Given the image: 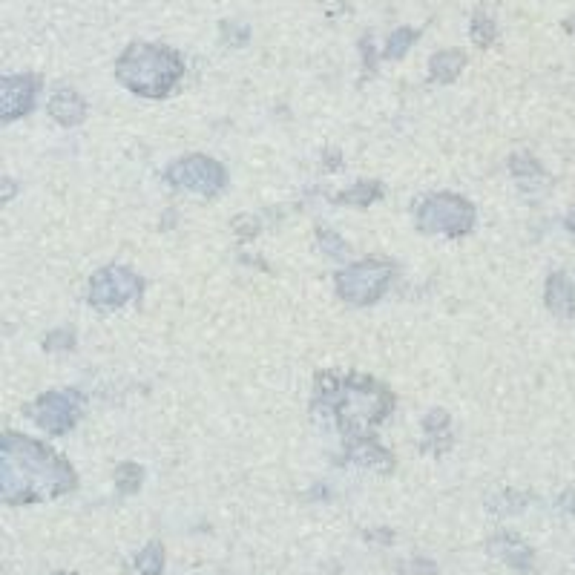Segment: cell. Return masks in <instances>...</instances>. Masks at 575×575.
I'll use <instances>...</instances> for the list:
<instances>
[{
	"mask_svg": "<svg viewBox=\"0 0 575 575\" xmlns=\"http://www.w3.org/2000/svg\"><path fill=\"white\" fill-rule=\"evenodd\" d=\"M509 170H512V176H515L521 184L541 182V179L547 176V173H544V167L532 159L529 153H518V156H512V159H509Z\"/></svg>",
	"mask_w": 575,
	"mask_h": 575,
	"instance_id": "18",
	"label": "cell"
},
{
	"mask_svg": "<svg viewBox=\"0 0 575 575\" xmlns=\"http://www.w3.org/2000/svg\"><path fill=\"white\" fill-rule=\"evenodd\" d=\"M567 29H570V32H575V15L570 18V21H567Z\"/></svg>",
	"mask_w": 575,
	"mask_h": 575,
	"instance_id": "31",
	"label": "cell"
},
{
	"mask_svg": "<svg viewBox=\"0 0 575 575\" xmlns=\"http://www.w3.org/2000/svg\"><path fill=\"white\" fill-rule=\"evenodd\" d=\"M558 509H564L567 515H575V489L564 492V495L558 498Z\"/></svg>",
	"mask_w": 575,
	"mask_h": 575,
	"instance_id": "29",
	"label": "cell"
},
{
	"mask_svg": "<svg viewBox=\"0 0 575 575\" xmlns=\"http://www.w3.org/2000/svg\"><path fill=\"white\" fill-rule=\"evenodd\" d=\"M377 199H383V187L377 182L354 184V187H348V190H343V193L337 196L340 205H360V207L371 205V202H377Z\"/></svg>",
	"mask_w": 575,
	"mask_h": 575,
	"instance_id": "17",
	"label": "cell"
},
{
	"mask_svg": "<svg viewBox=\"0 0 575 575\" xmlns=\"http://www.w3.org/2000/svg\"><path fill=\"white\" fill-rule=\"evenodd\" d=\"M167 182L179 190L196 193L202 199H213L225 190L228 184V173L225 167L210 156H184V159L173 161L167 170Z\"/></svg>",
	"mask_w": 575,
	"mask_h": 575,
	"instance_id": "7",
	"label": "cell"
},
{
	"mask_svg": "<svg viewBox=\"0 0 575 575\" xmlns=\"http://www.w3.org/2000/svg\"><path fill=\"white\" fill-rule=\"evenodd\" d=\"M544 302L555 317H575V282L570 274H552L547 279Z\"/></svg>",
	"mask_w": 575,
	"mask_h": 575,
	"instance_id": "12",
	"label": "cell"
},
{
	"mask_svg": "<svg viewBox=\"0 0 575 575\" xmlns=\"http://www.w3.org/2000/svg\"><path fill=\"white\" fill-rule=\"evenodd\" d=\"M15 193H18V184L12 179H0V207L9 205L15 199Z\"/></svg>",
	"mask_w": 575,
	"mask_h": 575,
	"instance_id": "28",
	"label": "cell"
},
{
	"mask_svg": "<svg viewBox=\"0 0 575 575\" xmlns=\"http://www.w3.org/2000/svg\"><path fill=\"white\" fill-rule=\"evenodd\" d=\"M133 570L136 575H161L164 573V547L159 541H150L147 547H141L133 558Z\"/></svg>",
	"mask_w": 575,
	"mask_h": 575,
	"instance_id": "16",
	"label": "cell"
},
{
	"mask_svg": "<svg viewBox=\"0 0 575 575\" xmlns=\"http://www.w3.org/2000/svg\"><path fill=\"white\" fill-rule=\"evenodd\" d=\"M49 115L64 127H78L84 121V115H87V104H84V98L78 92L64 87V90H58L49 98Z\"/></svg>",
	"mask_w": 575,
	"mask_h": 575,
	"instance_id": "13",
	"label": "cell"
},
{
	"mask_svg": "<svg viewBox=\"0 0 575 575\" xmlns=\"http://www.w3.org/2000/svg\"><path fill=\"white\" fill-rule=\"evenodd\" d=\"M452 446V420L443 409L423 417V452H446Z\"/></svg>",
	"mask_w": 575,
	"mask_h": 575,
	"instance_id": "14",
	"label": "cell"
},
{
	"mask_svg": "<svg viewBox=\"0 0 575 575\" xmlns=\"http://www.w3.org/2000/svg\"><path fill=\"white\" fill-rule=\"evenodd\" d=\"M78 478L67 460L58 458L41 440L26 435H0V498L32 504L67 495Z\"/></svg>",
	"mask_w": 575,
	"mask_h": 575,
	"instance_id": "1",
	"label": "cell"
},
{
	"mask_svg": "<svg viewBox=\"0 0 575 575\" xmlns=\"http://www.w3.org/2000/svg\"><path fill=\"white\" fill-rule=\"evenodd\" d=\"M29 414L35 417V423L52 432V435H61L69 432L78 417H81V397L72 394V391H46L44 397L35 400V406L29 409Z\"/></svg>",
	"mask_w": 575,
	"mask_h": 575,
	"instance_id": "8",
	"label": "cell"
},
{
	"mask_svg": "<svg viewBox=\"0 0 575 575\" xmlns=\"http://www.w3.org/2000/svg\"><path fill=\"white\" fill-rule=\"evenodd\" d=\"M222 32H225V41L230 46H242L248 44V35H251V29L248 26H239V23H222Z\"/></svg>",
	"mask_w": 575,
	"mask_h": 575,
	"instance_id": "24",
	"label": "cell"
},
{
	"mask_svg": "<svg viewBox=\"0 0 575 575\" xmlns=\"http://www.w3.org/2000/svg\"><path fill=\"white\" fill-rule=\"evenodd\" d=\"M141 483H144V469L138 463H121L115 469V489L121 495H136Z\"/></svg>",
	"mask_w": 575,
	"mask_h": 575,
	"instance_id": "20",
	"label": "cell"
},
{
	"mask_svg": "<svg viewBox=\"0 0 575 575\" xmlns=\"http://www.w3.org/2000/svg\"><path fill=\"white\" fill-rule=\"evenodd\" d=\"M489 552L495 558H501L506 567L512 570H521V573H529L532 570V561H535V552L529 547L524 538L512 535V532H498L489 538Z\"/></svg>",
	"mask_w": 575,
	"mask_h": 575,
	"instance_id": "11",
	"label": "cell"
},
{
	"mask_svg": "<svg viewBox=\"0 0 575 575\" xmlns=\"http://www.w3.org/2000/svg\"><path fill=\"white\" fill-rule=\"evenodd\" d=\"M343 466H357V469H368V472H391L394 469V458L389 449H383L380 443H374L371 437H357L345 443Z\"/></svg>",
	"mask_w": 575,
	"mask_h": 575,
	"instance_id": "10",
	"label": "cell"
},
{
	"mask_svg": "<svg viewBox=\"0 0 575 575\" xmlns=\"http://www.w3.org/2000/svg\"><path fill=\"white\" fill-rule=\"evenodd\" d=\"M417 41V29H397L394 35H389V41H386V49H383V55L389 58V61H397V58H403L412 44Z\"/></svg>",
	"mask_w": 575,
	"mask_h": 575,
	"instance_id": "22",
	"label": "cell"
},
{
	"mask_svg": "<svg viewBox=\"0 0 575 575\" xmlns=\"http://www.w3.org/2000/svg\"><path fill=\"white\" fill-rule=\"evenodd\" d=\"M567 228H570V233L575 236V207L570 210V216H567Z\"/></svg>",
	"mask_w": 575,
	"mask_h": 575,
	"instance_id": "30",
	"label": "cell"
},
{
	"mask_svg": "<svg viewBox=\"0 0 575 575\" xmlns=\"http://www.w3.org/2000/svg\"><path fill=\"white\" fill-rule=\"evenodd\" d=\"M475 228V207L458 193H437L417 207V230L429 236L460 239Z\"/></svg>",
	"mask_w": 575,
	"mask_h": 575,
	"instance_id": "5",
	"label": "cell"
},
{
	"mask_svg": "<svg viewBox=\"0 0 575 575\" xmlns=\"http://www.w3.org/2000/svg\"><path fill=\"white\" fill-rule=\"evenodd\" d=\"M317 239H320V251L328 256V259H345L348 256V245L343 242V236H337L334 230H317Z\"/></svg>",
	"mask_w": 575,
	"mask_h": 575,
	"instance_id": "23",
	"label": "cell"
},
{
	"mask_svg": "<svg viewBox=\"0 0 575 575\" xmlns=\"http://www.w3.org/2000/svg\"><path fill=\"white\" fill-rule=\"evenodd\" d=\"M141 294H144V279L136 271L124 265H107L92 274L87 302L95 311H118L130 302H138Z\"/></svg>",
	"mask_w": 575,
	"mask_h": 575,
	"instance_id": "6",
	"label": "cell"
},
{
	"mask_svg": "<svg viewBox=\"0 0 575 575\" xmlns=\"http://www.w3.org/2000/svg\"><path fill=\"white\" fill-rule=\"evenodd\" d=\"M527 504L529 495H524V492H498V495H492V498L486 501V506H489L495 515H501V518L518 515Z\"/></svg>",
	"mask_w": 575,
	"mask_h": 575,
	"instance_id": "19",
	"label": "cell"
},
{
	"mask_svg": "<svg viewBox=\"0 0 575 575\" xmlns=\"http://www.w3.org/2000/svg\"><path fill=\"white\" fill-rule=\"evenodd\" d=\"M394 409V397L386 386L371 377H334L320 374L317 394L311 403L314 420L334 426L345 440L371 437V432Z\"/></svg>",
	"mask_w": 575,
	"mask_h": 575,
	"instance_id": "2",
	"label": "cell"
},
{
	"mask_svg": "<svg viewBox=\"0 0 575 575\" xmlns=\"http://www.w3.org/2000/svg\"><path fill=\"white\" fill-rule=\"evenodd\" d=\"M469 32H472V41H475L478 46L495 44V38H498V26H495V21H492L483 9L472 15V26H469Z\"/></svg>",
	"mask_w": 575,
	"mask_h": 575,
	"instance_id": "21",
	"label": "cell"
},
{
	"mask_svg": "<svg viewBox=\"0 0 575 575\" xmlns=\"http://www.w3.org/2000/svg\"><path fill=\"white\" fill-rule=\"evenodd\" d=\"M75 345V337H72V331L69 328H61V331H52L49 337H46V348L49 351H67V348H72Z\"/></svg>",
	"mask_w": 575,
	"mask_h": 575,
	"instance_id": "26",
	"label": "cell"
},
{
	"mask_svg": "<svg viewBox=\"0 0 575 575\" xmlns=\"http://www.w3.org/2000/svg\"><path fill=\"white\" fill-rule=\"evenodd\" d=\"M394 265L383 262V259H363V262H354V265H345L334 274V285H337V294L345 299L348 305H357V308H368L374 305L377 299L389 291L391 279H394Z\"/></svg>",
	"mask_w": 575,
	"mask_h": 575,
	"instance_id": "4",
	"label": "cell"
},
{
	"mask_svg": "<svg viewBox=\"0 0 575 575\" xmlns=\"http://www.w3.org/2000/svg\"><path fill=\"white\" fill-rule=\"evenodd\" d=\"M182 75L184 61L179 52L159 44L127 46L115 64V78L141 98H167Z\"/></svg>",
	"mask_w": 575,
	"mask_h": 575,
	"instance_id": "3",
	"label": "cell"
},
{
	"mask_svg": "<svg viewBox=\"0 0 575 575\" xmlns=\"http://www.w3.org/2000/svg\"><path fill=\"white\" fill-rule=\"evenodd\" d=\"M463 69H466V55L460 49H440L429 61V78L435 84H452Z\"/></svg>",
	"mask_w": 575,
	"mask_h": 575,
	"instance_id": "15",
	"label": "cell"
},
{
	"mask_svg": "<svg viewBox=\"0 0 575 575\" xmlns=\"http://www.w3.org/2000/svg\"><path fill=\"white\" fill-rule=\"evenodd\" d=\"M41 81L35 75H0V124L32 113Z\"/></svg>",
	"mask_w": 575,
	"mask_h": 575,
	"instance_id": "9",
	"label": "cell"
},
{
	"mask_svg": "<svg viewBox=\"0 0 575 575\" xmlns=\"http://www.w3.org/2000/svg\"><path fill=\"white\" fill-rule=\"evenodd\" d=\"M259 228H262V225H259L253 216H236V222H233V230H236L242 239H253V236L259 233Z\"/></svg>",
	"mask_w": 575,
	"mask_h": 575,
	"instance_id": "27",
	"label": "cell"
},
{
	"mask_svg": "<svg viewBox=\"0 0 575 575\" xmlns=\"http://www.w3.org/2000/svg\"><path fill=\"white\" fill-rule=\"evenodd\" d=\"M400 573L403 575H437V567L426 558H414V561H403L400 564Z\"/></svg>",
	"mask_w": 575,
	"mask_h": 575,
	"instance_id": "25",
	"label": "cell"
}]
</instances>
